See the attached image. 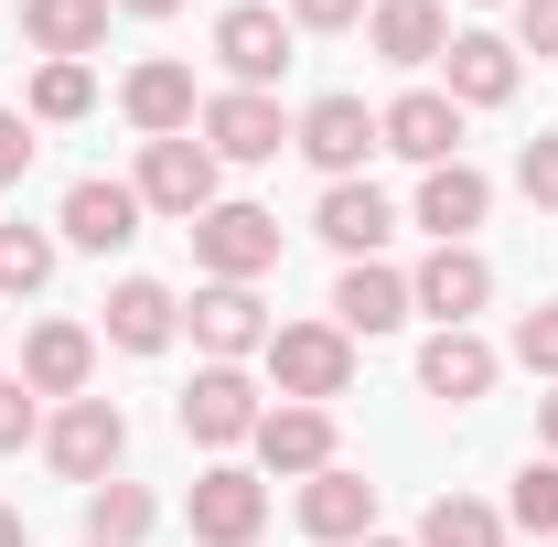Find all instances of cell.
Instances as JSON below:
<instances>
[{
  "label": "cell",
  "mask_w": 558,
  "mask_h": 547,
  "mask_svg": "<svg viewBox=\"0 0 558 547\" xmlns=\"http://www.w3.org/2000/svg\"><path fill=\"white\" fill-rule=\"evenodd\" d=\"M86 376H97V333H86V323H33L22 387H33V398H86Z\"/></svg>",
  "instance_id": "ac0fdd59"
},
{
  "label": "cell",
  "mask_w": 558,
  "mask_h": 547,
  "mask_svg": "<svg viewBox=\"0 0 558 547\" xmlns=\"http://www.w3.org/2000/svg\"><path fill=\"white\" fill-rule=\"evenodd\" d=\"M515 365H526V376H548V387H558V301H537V312L515 323Z\"/></svg>",
  "instance_id": "4dcf8cb0"
},
{
  "label": "cell",
  "mask_w": 558,
  "mask_h": 547,
  "mask_svg": "<svg viewBox=\"0 0 558 547\" xmlns=\"http://www.w3.org/2000/svg\"><path fill=\"white\" fill-rule=\"evenodd\" d=\"M409 323V279L387 269V258H344L333 279V333H398Z\"/></svg>",
  "instance_id": "2e32d148"
},
{
  "label": "cell",
  "mask_w": 558,
  "mask_h": 547,
  "mask_svg": "<svg viewBox=\"0 0 558 547\" xmlns=\"http://www.w3.org/2000/svg\"><path fill=\"white\" fill-rule=\"evenodd\" d=\"M301 526H312L323 547L376 537V483H365V473H344V462H333V473H312V483H301Z\"/></svg>",
  "instance_id": "ffe728a7"
},
{
  "label": "cell",
  "mask_w": 558,
  "mask_h": 547,
  "mask_svg": "<svg viewBox=\"0 0 558 547\" xmlns=\"http://www.w3.org/2000/svg\"><path fill=\"white\" fill-rule=\"evenodd\" d=\"M515 183H526L537 215H558V139H526V150H515Z\"/></svg>",
  "instance_id": "1f68e13d"
},
{
  "label": "cell",
  "mask_w": 558,
  "mask_h": 547,
  "mask_svg": "<svg viewBox=\"0 0 558 547\" xmlns=\"http://www.w3.org/2000/svg\"><path fill=\"white\" fill-rule=\"evenodd\" d=\"M515 22H526V54H558V0H515Z\"/></svg>",
  "instance_id": "d590c367"
},
{
  "label": "cell",
  "mask_w": 558,
  "mask_h": 547,
  "mask_svg": "<svg viewBox=\"0 0 558 547\" xmlns=\"http://www.w3.org/2000/svg\"><path fill=\"white\" fill-rule=\"evenodd\" d=\"M258 387H247V365H205L194 387H183V440H205V451H236V440H258Z\"/></svg>",
  "instance_id": "ba28073f"
},
{
  "label": "cell",
  "mask_w": 558,
  "mask_h": 547,
  "mask_svg": "<svg viewBox=\"0 0 558 547\" xmlns=\"http://www.w3.org/2000/svg\"><path fill=\"white\" fill-rule=\"evenodd\" d=\"M494 365H505V354H494L473 323H462V333H429V343H418V387H429V398H451V409H473V398H484Z\"/></svg>",
  "instance_id": "7402d4cb"
},
{
  "label": "cell",
  "mask_w": 558,
  "mask_h": 547,
  "mask_svg": "<svg viewBox=\"0 0 558 547\" xmlns=\"http://www.w3.org/2000/svg\"><path fill=\"white\" fill-rule=\"evenodd\" d=\"M440 65H451V86H440L451 108H505V97H515V44H505V33H451Z\"/></svg>",
  "instance_id": "603a6c76"
},
{
  "label": "cell",
  "mask_w": 558,
  "mask_h": 547,
  "mask_svg": "<svg viewBox=\"0 0 558 547\" xmlns=\"http://www.w3.org/2000/svg\"><path fill=\"white\" fill-rule=\"evenodd\" d=\"M150 515H161V505H150V494H140V483H86V547H140L150 537Z\"/></svg>",
  "instance_id": "484cf974"
},
{
  "label": "cell",
  "mask_w": 558,
  "mask_h": 547,
  "mask_svg": "<svg viewBox=\"0 0 558 547\" xmlns=\"http://www.w3.org/2000/svg\"><path fill=\"white\" fill-rule=\"evenodd\" d=\"M269 376H279V398L333 409L354 387V333H333V323H279L269 333Z\"/></svg>",
  "instance_id": "6da1fadb"
},
{
  "label": "cell",
  "mask_w": 558,
  "mask_h": 547,
  "mask_svg": "<svg viewBox=\"0 0 558 547\" xmlns=\"http://www.w3.org/2000/svg\"><path fill=\"white\" fill-rule=\"evenodd\" d=\"M548 547H558V537H548Z\"/></svg>",
  "instance_id": "60d3db41"
},
{
  "label": "cell",
  "mask_w": 558,
  "mask_h": 547,
  "mask_svg": "<svg viewBox=\"0 0 558 547\" xmlns=\"http://www.w3.org/2000/svg\"><path fill=\"white\" fill-rule=\"evenodd\" d=\"M290 150H301L323 183H354L365 150H376V108H365V97H312V108L290 119Z\"/></svg>",
  "instance_id": "277c9868"
},
{
  "label": "cell",
  "mask_w": 558,
  "mask_h": 547,
  "mask_svg": "<svg viewBox=\"0 0 558 547\" xmlns=\"http://www.w3.org/2000/svg\"><path fill=\"white\" fill-rule=\"evenodd\" d=\"M376 150H398V161H418V172H440V161H462V108H451L440 86H409V97L376 108Z\"/></svg>",
  "instance_id": "8992f818"
},
{
  "label": "cell",
  "mask_w": 558,
  "mask_h": 547,
  "mask_svg": "<svg viewBox=\"0 0 558 547\" xmlns=\"http://www.w3.org/2000/svg\"><path fill=\"white\" fill-rule=\"evenodd\" d=\"M418 547H505V515H494L484 494H440L418 515Z\"/></svg>",
  "instance_id": "4316f807"
},
{
  "label": "cell",
  "mask_w": 558,
  "mask_h": 547,
  "mask_svg": "<svg viewBox=\"0 0 558 547\" xmlns=\"http://www.w3.org/2000/svg\"><path fill=\"white\" fill-rule=\"evenodd\" d=\"M258 473H290V483H312V473H333V409H301V398H279L269 418H258Z\"/></svg>",
  "instance_id": "7c38bea8"
},
{
  "label": "cell",
  "mask_w": 558,
  "mask_h": 547,
  "mask_svg": "<svg viewBox=\"0 0 558 547\" xmlns=\"http://www.w3.org/2000/svg\"><path fill=\"white\" fill-rule=\"evenodd\" d=\"M172 333H183V301H172L161 279H119V290H108V343H119V354H161Z\"/></svg>",
  "instance_id": "d4e9b609"
},
{
  "label": "cell",
  "mask_w": 558,
  "mask_h": 547,
  "mask_svg": "<svg viewBox=\"0 0 558 547\" xmlns=\"http://www.w3.org/2000/svg\"><path fill=\"white\" fill-rule=\"evenodd\" d=\"M312 236H323V247H344V258H376V247L398 236V205H387L376 183H323V215H312Z\"/></svg>",
  "instance_id": "d6986e66"
},
{
  "label": "cell",
  "mask_w": 558,
  "mask_h": 547,
  "mask_svg": "<svg viewBox=\"0 0 558 547\" xmlns=\"http://www.w3.org/2000/svg\"><path fill=\"white\" fill-rule=\"evenodd\" d=\"M365 54H387V65H440V54H451L440 0H376V11H365Z\"/></svg>",
  "instance_id": "44dd1931"
},
{
  "label": "cell",
  "mask_w": 558,
  "mask_h": 547,
  "mask_svg": "<svg viewBox=\"0 0 558 547\" xmlns=\"http://www.w3.org/2000/svg\"><path fill=\"white\" fill-rule=\"evenodd\" d=\"M258 526H269V483L236 473V462H215V473L194 483V537L205 547H258Z\"/></svg>",
  "instance_id": "4fadbf2b"
},
{
  "label": "cell",
  "mask_w": 558,
  "mask_h": 547,
  "mask_svg": "<svg viewBox=\"0 0 558 547\" xmlns=\"http://www.w3.org/2000/svg\"><path fill=\"white\" fill-rule=\"evenodd\" d=\"M119 108H130L150 139H183L194 119H205V97H194V65H172V54H150V65L119 86Z\"/></svg>",
  "instance_id": "e0dca14e"
},
{
  "label": "cell",
  "mask_w": 558,
  "mask_h": 547,
  "mask_svg": "<svg viewBox=\"0 0 558 547\" xmlns=\"http://www.w3.org/2000/svg\"><path fill=\"white\" fill-rule=\"evenodd\" d=\"M215 65L236 75V86H258V97H269L279 65H290V11H269V0H236V11L215 22Z\"/></svg>",
  "instance_id": "30bf717a"
},
{
  "label": "cell",
  "mask_w": 558,
  "mask_h": 547,
  "mask_svg": "<svg viewBox=\"0 0 558 547\" xmlns=\"http://www.w3.org/2000/svg\"><path fill=\"white\" fill-rule=\"evenodd\" d=\"M44 279H54V236L11 215V226H0V301H33Z\"/></svg>",
  "instance_id": "83f0119b"
},
{
  "label": "cell",
  "mask_w": 558,
  "mask_h": 547,
  "mask_svg": "<svg viewBox=\"0 0 558 547\" xmlns=\"http://www.w3.org/2000/svg\"><path fill=\"white\" fill-rule=\"evenodd\" d=\"M22 440H44V418H33V387L22 376H0V451H22Z\"/></svg>",
  "instance_id": "836d02e7"
},
{
  "label": "cell",
  "mask_w": 558,
  "mask_h": 547,
  "mask_svg": "<svg viewBox=\"0 0 558 547\" xmlns=\"http://www.w3.org/2000/svg\"><path fill=\"white\" fill-rule=\"evenodd\" d=\"M194 258H205V279H258L279 269V215L269 205H215V215H194Z\"/></svg>",
  "instance_id": "3957f363"
},
{
  "label": "cell",
  "mask_w": 558,
  "mask_h": 547,
  "mask_svg": "<svg viewBox=\"0 0 558 547\" xmlns=\"http://www.w3.org/2000/svg\"><path fill=\"white\" fill-rule=\"evenodd\" d=\"M140 205L172 215V226L215 215V150L194 130H183V139H150V150H140Z\"/></svg>",
  "instance_id": "5b68a950"
},
{
  "label": "cell",
  "mask_w": 558,
  "mask_h": 547,
  "mask_svg": "<svg viewBox=\"0 0 558 547\" xmlns=\"http://www.w3.org/2000/svg\"><path fill=\"white\" fill-rule=\"evenodd\" d=\"M537 429H548V462H558V387L537 398Z\"/></svg>",
  "instance_id": "8d00e7d4"
},
{
  "label": "cell",
  "mask_w": 558,
  "mask_h": 547,
  "mask_svg": "<svg viewBox=\"0 0 558 547\" xmlns=\"http://www.w3.org/2000/svg\"><path fill=\"white\" fill-rule=\"evenodd\" d=\"M119 451H130V418L108 409V398H65V409L44 418V462H54L65 483H108Z\"/></svg>",
  "instance_id": "7a4b0ae2"
},
{
  "label": "cell",
  "mask_w": 558,
  "mask_h": 547,
  "mask_svg": "<svg viewBox=\"0 0 558 547\" xmlns=\"http://www.w3.org/2000/svg\"><path fill=\"white\" fill-rule=\"evenodd\" d=\"M183 323H194V343H205V365H236V354H269V312H258V290L247 279H205L194 301H183Z\"/></svg>",
  "instance_id": "52a82bcc"
},
{
  "label": "cell",
  "mask_w": 558,
  "mask_h": 547,
  "mask_svg": "<svg viewBox=\"0 0 558 547\" xmlns=\"http://www.w3.org/2000/svg\"><path fill=\"white\" fill-rule=\"evenodd\" d=\"M86 108H97V75L86 65H44L33 75V119H44V130H65V119H86Z\"/></svg>",
  "instance_id": "f1b7e54d"
},
{
  "label": "cell",
  "mask_w": 558,
  "mask_h": 547,
  "mask_svg": "<svg viewBox=\"0 0 558 547\" xmlns=\"http://www.w3.org/2000/svg\"><path fill=\"white\" fill-rule=\"evenodd\" d=\"M119 11H140V22H161V11H183V0H119Z\"/></svg>",
  "instance_id": "74e56055"
},
{
  "label": "cell",
  "mask_w": 558,
  "mask_h": 547,
  "mask_svg": "<svg viewBox=\"0 0 558 547\" xmlns=\"http://www.w3.org/2000/svg\"><path fill=\"white\" fill-rule=\"evenodd\" d=\"M140 183H108V172H86V183H65V215H54V226H65V247H97V258H108V247H130L140 236Z\"/></svg>",
  "instance_id": "5bb4252c"
},
{
  "label": "cell",
  "mask_w": 558,
  "mask_h": 547,
  "mask_svg": "<svg viewBox=\"0 0 558 547\" xmlns=\"http://www.w3.org/2000/svg\"><path fill=\"white\" fill-rule=\"evenodd\" d=\"M108 11L119 0H22V33L44 44V65H86L108 44Z\"/></svg>",
  "instance_id": "cb8c5ba5"
},
{
  "label": "cell",
  "mask_w": 558,
  "mask_h": 547,
  "mask_svg": "<svg viewBox=\"0 0 558 547\" xmlns=\"http://www.w3.org/2000/svg\"><path fill=\"white\" fill-rule=\"evenodd\" d=\"M0 547H33V537H22V515H11V505H0Z\"/></svg>",
  "instance_id": "f35d334b"
},
{
  "label": "cell",
  "mask_w": 558,
  "mask_h": 547,
  "mask_svg": "<svg viewBox=\"0 0 558 547\" xmlns=\"http://www.w3.org/2000/svg\"><path fill=\"white\" fill-rule=\"evenodd\" d=\"M494 215V183L473 161H440L429 183H418V226H429V247H473V226Z\"/></svg>",
  "instance_id": "9a60e30c"
},
{
  "label": "cell",
  "mask_w": 558,
  "mask_h": 547,
  "mask_svg": "<svg viewBox=\"0 0 558 547\" xmlns=\"http://www.w3.org/2000/svg\"><path fill=\"white\" fill-rule=\"evenodd\" d=\"M505 515H515L526 537H558V462H526L515 494H505Z\"/></svg>",
  "instance_id": "f546056e"
},
{
  "label": "cell",
  "mask_w": 558,
  "mask_h": 547,
  "mask_svg": "<svg viewBox=\"0 0 558 547\" xmlns=\"http://www.w3.org/2000/svg\"><path fill=\"white\" fill-rule=\"evenodd\" d=\"M205 150L215 161H279L290 150V119H279V97H258V86H226V97H205Z\"/></svg>",
  "instance_id": "9c48e42d"
},
{
  "label": "cell",
  "mask_w": 558,
  "mask_h": 547,
  "mask_svg": "<svg viewBox=\"0 0 558 547\" xmlns=\"http://www.w3.org/2000/svg\"><path fill=\"white\" fill-rule=\"evenodd\" d=\"M22 172H33V130H22V119H11V108H0V194H11V183H22Z\"/></svg>",
  "instance_id": "e575fe53"
},
{
  "label": "cell",
  "mask_w": 558,
  "mask_h": 547,
  "mask_svg": "<svg viewBox=\"0 0 558 547\" xmlns=\"http://www.w3.org/2000/svg\"><path fill=\"white\" fill-rule=\"evenodd\" d=\"M484 301H494L484 247H429V258H418V279H409V312H429L440 333H462V323H473Z\"/></svg>",
  "instance_id": "8fae6325"
},
{
  "label": "cell",
  "mask_w": 558,
  "mask_h": 547,
  "mask_svg": "<svg viewBox=\"0 0 558 547\" xmlns=\"http://www.w3.org/2000/svg\"><path fill=\"white\" fill-rule=\"evenodd\" d=\"M279 11H290V33H354L376 0H279Z\"/></svg>",
  "instance_id": "d6a6232c"
},
{
  "label": "cell",
  "mask_w": 558,
  "mask_h": 547,
  "mask_svg": "<svg viewBox=\"0 0 558 547\" xmlns=\"http://www.w3.org/2000/svg\"><path fill=\"white\" fill-rule=\"evenodd\" d=\"M354 547H409V537H354Z\"/></svg>",
  "instance_id": "ab89813d"
}]
</instances>
